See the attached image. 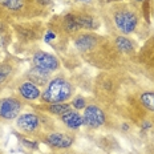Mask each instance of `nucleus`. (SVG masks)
<instances>
[{
    "label": "nucleus",
    "mask_w": 154,
    "mask_h": 154,
    "mask_svg": "<svg viewBox=\"0 0 154 154\" xmlns=\"http://www.w3.org/2000/svg\"><path fill=\"white\" fill-rule=\"evenodd\" d=\"M23 143H24V145H27V146H29V147H35V146H36V143H29L27 140H24Z\"/></svg>",
    "instance_id": "22"
},
{
    "label": "nucleus",
    "mask_w": 154,
    "mask_h": 154,
    "mask_svg": "<svg viewBox=\"0 0 154 154\" xmlns=\"http://www.w3.org/2000/svg\"><path fill=\"white\" fill-rule=\"evenodd\" d=\"M21 102L12 97L0 98V117L4 120H14L19 116Z\"/></svg>",
    "instance_id": "5"
},
{
    "label": "nucleus",
    "mask_w": 154,
    "mask_h": 154,
    "mask_svg": "<svg viewBox=\"0 0 154 154\" xmlns=\"http://www.w3.org/2000/svg\"><path fill=\"white\" fill-rule=\"evenodd\" d=\"M72 105L76 109H85V106H86V105H85V100L82 97H76L75 100H73Z\"/></svg>",
    "instance_id": "19"
},
{
    "label": "nucleus",
    "mask_w": 154,
    "mask_h": 154,
    "mask_svg": "<svg viewBox=\"0 0 154 154\" xmlns=\"http://www.w3.org/2000/svg\"><path fill=\"white\" fill-rule=\"evenodd\" d=\"M73 94V86L63 77H54L47 84L45 91L41 93V98L48 104H61Z\"/></svg>",
    "instance_id": "1"
},
{
    "label": "nucleus",
    "mask_w": 154,
    "mask_h": 154,
    "mask_svg": "<svg viewBox=\"0 0 154 154\" xmlns=\"http://www.w3.org/2000/svg\"><path fill=\"white\" fill-rule=\"evenodd\" d=\"M136 2H140L141 3V2H143V0H136Z\"/></svg>",
    "instance_id": "23"
},
{
    "label": "nucleus",
    "mask_w": 154,
    "mask_h": 154,
    "mask_svg": "<svg viewBox=\"0 0 154 154\" xmlns=\"http://www.w3.org/2000/svg\"><path fill=\"white\" fill-rule=\"evenodd\" d=\"M77 20H79L80 27L86 28V29H96L100 25L92 16H88V15H79L77 16Z\"/></svg>",
    "instance_id": "12"
},
{
    "label": "nucleus",
    "mask_w": 154,
    "mask_h": 154,
    "mask_svg": "<svg viewBox=\"0 0 154 154\" xmlns=\"http://www.w3.org/2000/svg\"><path fill=\"white\" fill-rule=\"evenodd\" d=\"M82 120H84V125L96 129V128H100L104 125L105 113L97 105H88V106H85V109H84Z\"/></svg>",
    "instance_id": "4"
},
{
    "label": "nucleus",
    "mask_w": 154,
    "mask_h": 154,
    "mask_svg": "<svg viewBox=\"0 0 154 154\" xmlns=\"http://www.w3.org/2000/svg\"><path fill=\"white\" fill-rule=\"evenodd\" d=\"M61 121L70 129H77L81 125H84V120H82V116H80L77 112L69 110L68 113L61 116Z\"/></svg>",
    "instance_id": "9"
},
{
    "label": "nucleus",
    "mask_w": 154,
    "mask_h": 154,
    "mask_svg": "<svg viewBox=\"0 0 154 154\" xmlns=\"http://www.w3.org/2000/svg\"><path fill=\"white\" fill-rule=\"evenodd\" d=\"M0 5L9 11H20L24 7V0H0Z\"/></svg>",
    "instance_id": "17"
},
{
    "label": "nucleus",
    "mask_w": 154,
    "mask_h": 154,
    "mask_svg": "<svg viewBox=\"0 0 154 154\" xmlns=\"http://www.w3.org/2000/svg\"><path fill=\"white\" fill-rule=\"evenodd\" d=\"M114 24L122 33L129 35L137 28L138 17L134 12L129 11V9H122V11H118L114 15Z\"/></svg>",
    "instance_id": "2"
},
{
    "label": "nucleus",
    "mask_w": 154,
    "mask_h": 154,
    "mask_svg": "<svg viewBox=\"0 0 154 154\" xmlns=\"http://www.w3.org/2000/svg\"><path fill=\"white\" fill-rule=\"evenodd\" d=\"M47 142L54 149H66L73 143V137L65 133H51L47 137Z\"/></svg>",
    "instance_id": "7"
},
{
    "label": "nucleus",
    "mask_w": 154,
    "mask_h": 154,
    "mask_svg": "<svg viewBox=\"0 0 154 154\" xmlns=\"http://www.w3.org/2000/svg\"><path fill=\"white\" fill-rule=\"evenodd\" d=\"M40 5H49L52 3V0H36Z\"/></svg>",
    "instance_id": "21"
},
{
    "label": "nucleus",
    "mask_w": 154,
    "mask_h": 154,
    "mask_svg": "<svg viewBox=\"0 0 154 154\" xmlns=\"http://www.w3.org/2000/svg\"><path fill=\"white\" fill-rule=\"evenodd\" d=\"M38 125H40V120L33 113H24L17 117V126L27 133L35 131L38 128Z\"/></svg>",
    "instance_id": "6"
},
{
    "label": "nucleus",
    "mask_w": 154,
    "mask_h": 154,
    "mask_svg": "<svg viewBox=\"0 0 154 154\" xmlns=\"http://www.w3.org/2000/svg\"><path fill=\"white\" fill-rule=\"evenodd\" d=\"M32 61L35 64V68L44 70L47 73H51L53 70H56L60 66V61L56 56L47 52H36L33 54Z\"/></svg>",
    "instance_id": "3"
},
{
    "label": "nucleus",
    "mask_w": 154,
    "mask_h": 154,
    "mask_svg": "<svg viewBox=\"0 0 154 154\" xmlns=\"http://www.w3.org/2000/svg\"><path fill=\"white\" fill-rule=\"evenodd\" d=\"M141 104L145 106L147 110L154 112V92H145L140 97Z\"/></svg>",
    "instance_id": "15"
},
{
    "label": "nucleus",
    "mask_w": 154,
    "mask_h": 154,
    "mask_svg": "<svg viewBox=\"0 0 154 154\" xmlns=\"http://www.w3.org/2000/svg\"><path fill=\"white\" fill-rule=\"evenodd\" d=\"M48 110H49L51 113H53V114L63 116V114L68 113V112L70 110V105L65 104V102H61V104H49Z\"/></svg>",
    "instance_id": "16"
},
{
    "label": "nucleus",
    "mask_w": 154,
    "mask_h": 154,
    "mask_svg": "<svg viewBox=\"0 0 154 154\" xmlns=\"http://www.w3.org/2000/svg\"><path fill=\"white\" fill-rule=\"evenodd\" d=\"M12 72V68L9 65H7V64H2L0 65V82H3L7 77L11 75Z\"/></svg>",
    "instance_id": "18"
},
{
    "label": "nucleus",
    "mask_w": 154,
    "mask_h": 154,
    "mask_svg": "<svg viewBox=\"0 0 154 154\" xmlns=\"http://www.w3.org/2000/svg\"><path fill=\"white\" fill-rule=\"evenodd\" d=\"M97 44V38L96 36H93L91 33H85L81 35L76 38V47L80 51H89Z\"/></svg>",
    "instance_id": "10"
},
{
    "label": "nucleus",
    "mask_w": 154,
    "mask_h": 154,
    "mask_svg": "<svg viewBox=\"0 0 154 154\" xmlns=\"http://www.w3.org/2000/svg\"><path fill=\"white\" fill-rule=\"evenodd\" d=\"M28 79H29L31 82L38 85H45L48 82V73L44 72V70H40L37 68H33L28 73Z\"/></svg>",
    "instance_id": "11"
},
{
    "label": "nucleus",
    "mask_w": 154,
    "mask_h": 154,
    "mask_svg": "<svg viewBox=\"0 0 154 154\" xmlns=\"http://www.w3.org/2000/svg\"><path fill=\"white\" fill-rule=\"evenodd\" d=\"M64 23H65V27L69 32H76L81 28L79 24V20H77V16L72 14H68L64 17Z\"/></svg>",
    "instance_id": "13"
},
{
    "label": "nucleus",
    "mask_w": 154,
    "mask_h": 154,
    "mask_svg": "<svg viewBox=\"0 0 154 154\" xmlns=\"http://www.w3.org/2000/svg\"><path fill=\"white\" fill-rule=\"evenodd\" d=\"M19 92H20L21 97H24L28 101H35L41 96L40 88L31 81H25L19 86Z\"/></svg>",
    "instance_id": "8"
},
{
    "label": "nucleus",
    "mask_w": 154,
    "mask_h": 154,
    "mask_svg": "<svg viewBox=\"0 0 154 154\" xmlns=\"http://www.w3.org/2000/svg\"><path fill=\"white\" fill-rule=\"evenodd\" d=\"M51 38H56V35H54L53 32H51V31H49V32H47V35H45V41L48 43V41H49Z\"/></svg>",
    "instance_id": "20"
},
{
    "label": "nucleus",
    "mask_w": 154,
    "mask_h": 154,
    "mask_svg": "<svg viewBox=\"0 0 154 154\" xmlns=\"http://www.w3.org/2000/svg\"><path fill=\"white\" fill-rule=\"evenodd\" d=\"M116 45H117L118 49L124 53H129L133 51V44H131V41L124 36H120V37L116 38Z\"/></svg>",
    "instance_id": "14"
}]
</instances>
